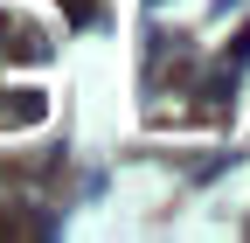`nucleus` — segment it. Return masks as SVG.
Instances as JSON below:
<instances>
[{
  "label": "nucleus",
  "mask_w": 250,
  "mask_h": 243,
  "mask_svg": "<svg viewBox=\"0 0 250 243\" xmlns=\"http://www.w3.org/2000/svg\"><path fill=\"white\" fill-rule=\"evenodd\" d=\"M83 7H90V0H70V14H83Z\"/></svg>",
  "instance_id": "1"
}]
</instances>
